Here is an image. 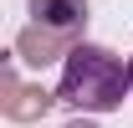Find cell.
Segmentation results:
<instances>
[{
    "label": "cell",
    "instance_id": "obj_1",
    "mask_svg": "<svg viewBox=\"0 0 133 128\" xmlns=\"http://www.w3.org/2000/svg\"><path fill=\"white\" fill-rule=\"evenodd\" d=\"M128 92H133L128 62H118L108 46L77 41L62 56V87H56V97L66 108H77V113H118Z\"/></svg>",
    "mask_w": 133,
    "mask_h": 128
},
{
    "label": "cell",
    "instance_id": "obj_2",
    "mask_svg": "<svg viewBox=\"0 0 133 128\" xmlns=\"http://www.w3.org/2000/svg\"><path fill=\"white\" fill-rule=\"evenodd\" d=\"M36 26H46L56 36H72V31H87V0H26Z\"/></svg>",
    "mask_w": 133,
    "mask_h": 128
},
{
    "label": "cell",
    "instance_id": "obj_3",
    "mask_svg": "<svg viewBox=\"0 0 133 128\" xmlns=\"http://www.w3.org/2000/svg\"><path fill=\"white\" fill-rule=\"evenodd\" d=\"M128 82H133V56H128Z\"/></svg>",
    "mask_w": 133,
    "mask_h": 128
}]
</instances>
